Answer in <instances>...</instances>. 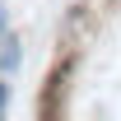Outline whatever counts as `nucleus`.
<instances>
[{
    "instance_id": "obj_2",
    "label": "nucleus",
    "mask_w": 121,
    "mask_h": 121,
    "mask_svg": "<svg viewBox=\"0 0 121 121\" xmlns=\"http://www.w3.org/2000/svg\"><path fill=\"white\" fill-rule=\"evenodd\" d=\"M9 98H14V89H9V75H0V117L9 112Z\"/></svg>"
},
{
    "instance_id": "obj_1",
    "label": "nucleus",
    "mask_w": 121,
    "mask_h": 121,
    "mask_svg": "<svg viewBox=\"0 0 121 121\" xmlns=\"http://www.w3.org/2000/svg\"><path fill=\"white\" fill-rule=\"evenodd\" d=\"M19 70H23V37L5 33L0 37V75H19Z\"/></svg>"
},
{
    "instance_id": "obj_3",
    "label": "nucleus",
    "mask_w": 121,
    "mask_h": 121,
    "mask_svg": "<svg viewBox=\"0 0 121 121\" xmlns=\"http://www.w3.org/2000/svg\"><path fill=\"white\" fill-rule=\"evenodd\" d=\"M5 33H14V28H9V9L0 5V37H5Z\"/></svg>"
}]
</instances>
